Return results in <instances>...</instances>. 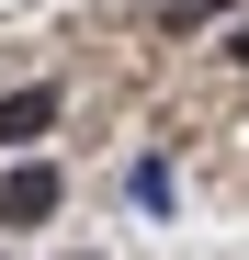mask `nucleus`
I'll return each mask as SVG.
<instances>
[{"mask_svg": "<svg viewBox=\"0 0 249 260\" xmlns=\"http://www.w3.org/2000/svg\"><path fill=\"white\" fill-rule=\"evenodd\" d=\"M57 204H68V181H57V170H46V158H23V170H12V181H0V226H46V215H57Z\"/></svg>", "mask_w": 249, "mask_h": 260, "instance_id": "1", "label": "nucleus"}, {"mask_svg": "<svg viewBox=\"0 0 249 260\" xmlns=\"http://www.w3.org/2000/svg\"><path fill=\"white\" fill-rule=\"evenodd\" d=\"M46 124H57V91H46V79H34V91H0V147H34Z\"/></svg>", "mask_w": 249, "mask_h": 260, "instance_id": "2", "label": "nucleus"}, {"mask_svg": "<svg viewBox=\"0 0 249 260\" xmlns=\"http://www.w3.org/2000/svg\"><path fill=\"white\" fill-rule=\"evenodd\" d=\"M124 192H136V215H170V158H136V170H124Z\"/></svg>", "mask_w": 249, "mask_h": 260, "instance_id": "3", "label": "nucleus"}, {"mask_svg": "<svg viewBox=\"0 0 249 260\" xmlns=\"http://www.w3.org/2000/svg\"><path fill=\"white\" fill-rule=\"evenodd\" d=\"M215 12H227V0H159V23H170V34H204Z\"/></svg>", "mask_w": 249, "mask_h": 260, "instance_id": "4", "label": "nucleus"}, {"mask_svg": "<svg viewBox=\"0 0 249 260\" xmlns=\"http://www.w3.org/2000/svg\"><path fill=\"white\" fill-rule=\"evenodd\" d=\"M238 68H249V23H238Z\"/></svg>", "mask_w": 249, "mask_h": 260, "instance_id": "5", "label": "nucleus"}]
</instances>
